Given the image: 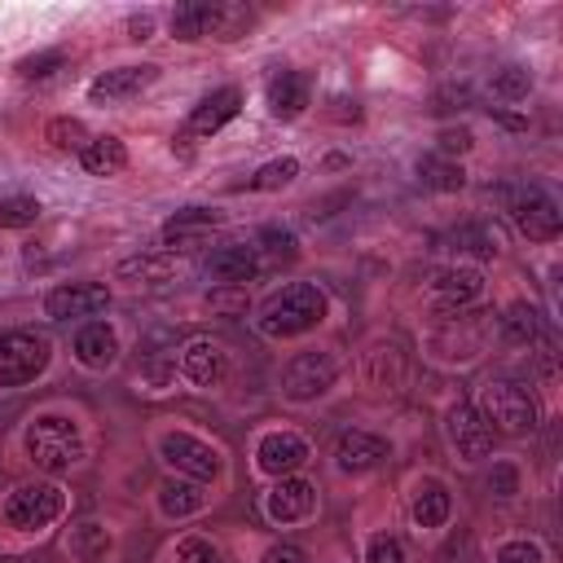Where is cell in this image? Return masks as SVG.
Listing matches in <instances>:
<instances>
[{
  "instance_id": "7",
  "label": "cell",
  "mask_w": 563,
  "mask_h": 563,
  "mask_svg": "<svg viewBox=\"0 0 563 563\" xmlns=\"http://www.w3.org/2000/svg\"><path fill=\"white\" fill-rule=\"evenodd\" d=\"M334 378H339V361L330 352H317V347L312 352H295L286 361V369H282V396L303 405V400L325 396L334 387Z\"/></svg>"
},
{
  "instance_id": "14",
  "label": "cell",
  "mask_w": 563,
  "mask_h": 563,
  "mask_svg": "<svg viewBox=\"0 0 563 563\" xmlns=\"http://www.w3.org/2000/svg\"><path fill=\"white\" fill-rule=\"evenodd\" d=\"M154 79H158V66H114L88 84V101L92 106H119V101H132L136 92H145Z\"/></svg>"
},
{
  "instance_id": "11",
  "label": "cell",
  "mask_w": 563,
  "mask_h": 563,
  "mask_svg": "<svg viewBox=\"0 0 563 563\" xmlns=\"http://www.w3.org/2000/svg\"><path fill=\"white\" fill-rule=\"evenodd\" d=\"M264 515L268 523H303L317 515V484L312 479H299V475H282L268 493H264Z\"/></svg>"
},
{
  "instance_id": "35",
  "label": "cell",
  "mask_w": 563,
  "mask_h": 563,
  "mask_svg": "<svg viewBox=\"0 0 563 563\" xmlns=\"http://www.w3.org/2000/svg\"><path fill=\"white\" fill-rule=\"evenodd\" d=\"M44 136H48V141H53L57 150H75V154H79V150H84V145L92 141V136H88V128H84L79 119H53Z\"/></svg>"
},
{
  "instance_id": "12",
  "label": "cell",
  "mask_w": 563,
  "mask_h": 563,
  "mask_svg": "<svg viewBox=\"0 0 563 563\" xmlns=\"http://www.w3.org/2000/svg\"><path fill=\"white\" fill-rule=\"evenodd\" d=\"M308 457H312V449H308V440L295 435V431H264V435L255 440V471H260V475H273V479L295 475Z\"/></svg>"
},
{
  "instance_id": "28",
  "label": "cell",
  "mask_w": 563,
  "mask_h": 563,
  "mask_svg": "<svg viewBox=\"0 0 563 563\" xmlns=\"http://www.w3.org/2000/svg\"><path fill=\"white\" fill-rule=\"evenodd\" d=\"M488 92H493L497 101L515 106V101H523V97L532 92V70H528V66H501V70H493Z\"/></svg>"
},
{
  "instance_id": "24",
  "label": "cell",
  "mask_w": 563,
  "mask_h": 563,
  "mask_svg": "<svg viewBox=\"0 0 563 563\" xmlns=\"http://www.w3.org/2000/svg\"><path fill=\"white\" fill-rule=\"evenodd\" d=\"M114 277H119L123 286H163V282L176 277V255H172V251H141V255L123 260V264L114 268Z\"/></svg>"
},
{
  "instance_id": "26",
  "label": "cell",
  "mask_w": 563,
  "mask_h": 563,
  "mask_svg": "<svg viewBox=\"0 0 563 563\" xmlns=\"http://www.w3.org/2000/svg\"><path fill=\"white\" fill-rule=\"evenodd\" d=\"M207 506V493L198 484H185V479H167L158 484V515L163 519H189Z\"/></svg>"
},
{
  "instance_id": "6",
  "label": "cell",
  "mask_w": 563,
  "mask_h": 563,
  "mask_svg": "<svg viewBox=\"0 0 563 563\" xmlns=\"http://www.w3.org/2000/svg\"><path fill=\"white\" fill-rule=\"evenodd\" d=\"M479 405H484L479 418L493 422L506 435H523V431L537 427V400L519 383H510V378H488L484 391H479Z\"/></svg>"
},
{
  "instance_id": "33",
  "label": "cell",
  "mask_w": 563,
  "mask_h": 563,
  "mask_svg": "<svg viewBox=\"0 0 563 563\" xmlns=\"http://www.w3.org/2000/svg\"><path fill=\"white\" fill-rule=\"evenodd\" d=\"M176 559H180V563H229L224 550H220L211 537H202V532L180 537V541H176Z\"/></svg>"
},
{
  "instance_id": "22",
  "label": "cell",
  "mask_w": 563,
  "mask_h": 563,
  "mask_svg": "<svg viewBox=\"0 0 563 563\" xmlns=\"http://www.w3.org/2000/svg\"><path fill=\"white\" fill-rule=\"evenodd\" d=\"M479 290H484V277H479L475 268H444V273H435V282H431V299H435V308H444V312L475 303Z\"/></svg>"
},
{
  "instance_id": "36",
  "label": "cell",
  "mask_w": 563,
  "mask_h": 563,
  "mask_svg": "<svg viewBox=\"0 0 563 563\" xmlns=\"http://www.w3.org/2000/svg\"><path fill=\"white\" fill-rule=\"evenodd\" d=\"M62 62H66L62 48H40V53H31V57L18 62V75L22 79H48L53 70H62Z\"/></svg>"
},
{
  "instance_id": "40",
  "label": "cell",
  "mask_w": 563,
  "mask_h": 563,
  "mask_svg": "<svg viewBox=\"0 0 563 563\" xmlns=\"http://www.w3.org/2000/svg\"><path fill=\"white\" fill-rule=\"evenodd\" d=\"M260 242H264L268 251H277V255H295V233L282 229V224H264V229H260Z\"/></svg>"
},
{
  "instance_id": "8",
  "label": "cell",
  "mask_w": 563,
  "mask_h": 563,
  "mask_svg": "<svg viewBox=\"0 0 563 563\" xmlns=\"http://www.w3.org/2000/svg\"><path fill=\"white\" fill-rule=\"evenodd\" d=\"M158 457L172 471L189 475V479H216L224 471L220 449L211 440H202V435H189V431H163L158 435Z\"/></svg>"
},
{
  "instance_id": "37",
  "label": "cell",
  "mask_w": 563,
  "mask_h": 563,
  "mask_svg": "<svg viewBox=\"0 0 563 563\" xmlns=\"http://www.w3.org/2000/svg\"><path fill=\"white\" fill-rule=\"evenodd\" d=\"M497 563H545V550L528 537H515V541L497 545Z\"/></svg>"
},
{
  "instance_id": "15",
  "label": "cell",
  "mask_w": 563,
  "mask_h": 563,
  "mask_svg": "<svg viewBox=\"0 0 563 563\" xmlns=\"http://www.w3.org/2000/svg\"><path fill=\"white\" fill-rule=\"evenodd\" d=\"M238 110H242V92L229 84V88H216V92H207L194 110H189V119H185V132H180V141H194V136H216L229 119H238Z\"/></svg>"
},
{
  "instance_id": "2",
  "label": "cell",
  "mask_w": 563,
  "mask_h": 563,
  "mask_svg": "<svg viewBox=\"0 0 563 563\" xmlns=\"http://www.w3.org/2000/svg\"><path fill=\"white\" fill-rule=\"evenodd\" d=\"M251 9L242 0H185L172 9V35L176 40H238L251 26Z\"/></svg>"
},
{
  "instance_id": "5",
  "label": "cell",
  "mask_w": 563,
  "mask_h": 563,
  "mask_svg": "<svg viewBox=\"0 0 563 563\" xmlns=\"http://www.w3.org/2000/svg\"><path fill=\"white\" fill-rule=\"evenodd\" d=\"M53 361V343L35 330H9L0 334V391L35 383Z\"/></svg>"
},
{
  "instance_id": "43",
  "label": "cell",
  "mask_w": 563,
  "mask_h": 563,
  "mask_svg": "<svg viewBox=\"0 0 563 563\" xmlns=\"http://www.w3.org/2000/svg\"><path fill=\"white\" fill-rule=\"evenodd\" d=\"M211 308H220V312H242V308H246V290H242V286L211 290Z\"/></svg>"
},
{
  "instance_id": "44",
  "label": "cell",
  "mask_w": 563,
  "mask_h": 563,
  "mask_svg": "<svg viewBox=\"0 0 563 563\" xmlns=\"http://www.w3.org/2000/svg\"><path fill=\"white\" fill-rule=\"evenodd\" d=\"M128 26H132V40H150V31H154V18H150V13H141V18H132Z\"/></svg>"
},
{
  "instance_id": "31",
  "label": "cell",
  "mask_w": 563,
  "mask_h": 563,
  "mask_svg": "<svg viewBox=\"0 0 563 563\" xmlns=\"http://www.w3.org/2000/svg\"><path fill=\"white\" fill-rule=\"evenodd\" d=\"M453 246L466 251V255L493 260V255H497V233H493L488 224H462V229H453Z\"/></svg>"
},
{
  "instance_id": "38",
  "label": "cell",
  "mask_w": 563,
  "mask_h": 563,
  "mask_svg": "<svg viewBox=\"0 0 563 563\" xmlns=\"http://www.w3.org/2000/svg\"><path fill=\"white\" fill-rule=\"evenodd\" d=\"M365 563H405V550L391 532H374L365 545Z\"/></svg>"
},
{
  "instance_id": "10",
  "label": "cell",
  "mask_w": 563,
  "mask_h": 563,
  "mask_svg": "<svg viewBox=\"0 0 563 563\" xmlns=\"http://www.w3.org/2000/svg\"><path fill=\"white\" fill-rule=\"evenodd\" d=\"M444 440H449V449H453L462 462H479V457H488V449H493V427L479 418L475 405L457 400V405L444 413Z\"/></svg>"
},
{
  "instance_id": "16",
  "label": "cell",
  "mask_w": 563,
  "mask_h": 563,
  "mask_svg": "<svg viewBox=\"0 0 563 563\" xmlns=\"http://www.w3.org/2000/svg\"><path fill=\"white\" fill-rule=\"evenodd\" d=\"M449 515H453V493H449V484L435 479V475H422V479L413 484V497H409V519H413V528L435 532V528L449 523Z\"/></svg>"
},
{
  "instance_id": "39",
  "label": "cell",
  "mask_w": 563,
  "mask_h": 563,
  "mask_svg": "<svg viewBox=\"0 0 563 563\" xmlns=\"http://www.w3.org/2000/svg\"><path fill=\"white\" fill-rule=\"evenodd\" d=\"M488 488H493L497 497H515V493H519V466H515V462H497L493 475H488Z\"/></svg>"
},
{
  "instance_id": "42",
  "label": "cell",
  "mask_w": 563,
  "mask_h": 563,
  "mask_svg": "<svg viewBox=\"0 0 563 563\" xmlns=\"http://www.w3.org/2000/svg\"><path fill=\"white\" fill-rule=\"evenodd\" d=\"M471 150V132L466 128H444L440 132V158H453V154H466Z\"/></svg>"
},
{
  "instance_id": "41",
  "label": "cell",
  "mask_w": 563,
  "mask_h": 563,
  "mask_svg": "<svg viewBox=\"0 0 563 563\" xmlns=\"http://www.w3.org/2000/svg\"><path fill=\"white\" fill-rule=\"evenodd\" d=\"M260 563H312V559H308V550H299V545H290V541H273V545L260 554Z\"/></svg>"
},
{
  "instance_id": "13",
  "label": "cell",
  "mask_w": 563,
  "mask_h": 563,
  "mask_svg": "<svg viewBox=\"0 0 563 563\" xmlns=\"http://www.w3.org/2000/svg\"><path fill=\"white\" fill-rule=\"evenodd\" d=\"M110 303V290L101 282H66V286H53L44 295V317L53 321H70V317H92Z\"/></svg>"
},
{
  "instance_id": "20",
  "label": "cell",
  "mask_w": 563,
  "mask_h": 563,
  "mask_svg": "<svg viewBox=\"0 0 563 563\" xmlns=\"http://www.w3.org/2000/svg\"><path fill=\"white\" fill-rule=\"evenodd\" d=\"M387 453H391V449H387L383 435H369V431H343L339 444H334V466H339L343 475H365V471H374Z\"/></svg>"
},
{
  "instance_id": "25",
  "label": "cell",
  "mask_w": 563,
  "mask_h": 563,
  "mask_svg": "<svg viewBox=\"0 0 563 563\" xmlns=\"http://www.w3.org/2000/svg\"><path fill=\"white\" fill-rule=\"evenodd\" d=\"M79 163L88 176H114L128 167V150L119 136H92L84 150H79Z\"/></svg>"
},
{
  "instance_id": "34",
  "label": "cell",
  "mask_w": 563,
  "mask_h": 563,
  "mask_svg": "<svg viewBox=\"0 0 563 563\" xmlns=\"http://www.w3.org/2000/svg\"><path fill=\"white\" fill-rule=\"evenodd\" d=\"M501 330H506V339H515V343H532V339L541 334V321H537V312H532L528 303H515V308H506Z\"/></svg>"
},
{
  "instance_id": "19",
  "label": "cell",
  "mask_w": 563,
  "mask_h": 563,
  "mask_svg": "<svg viewBox=\"0 0 563 563\" xmlns=\"http://www.w3.org/2000/svg\"><path fill=\"white\" fill-rule=\"evenodd\" d=\"M229 369V356L216 339H189L180 347V374L194 383V387H216Z\"/></svg>"
},
{
  "instance_id": "29",
  "label": "cell",
  "mask_w": 563,
  "mask_h": 563,
  "mask_svg": "<svg viewBox=\"0 0 563 563\" xmlns=\"http://www.w3.org/2000/svg\"><path fill=\"white\" fill-rule=\"evenodd\" d=\"M295 176H299V158H290V154H286V158L264 163V167H260V172H255L246 185H251L255 194H273V189H286Z\"/></svg>"
},
{
  "instance_id": "45",
  "label": "cell",
  "mask_w": 563,
  "mask_h": 563,
  "mask_svg": "<svg viewBox=\"0 0 563 563\" xmlns=\"http://www.w3.org/2000/svg\"><path fill=\"white\" fill-rule=\"evenodd\" d=\"M488 114H493L497 123H506V128H523V119H519V114H506V110H497V106H493Z\"/></svg>"
},
{
  "instance_id": "21",
  "label": "cell",
  "mask_w": 563,
  "mask_h": 563,
  "mask_svg": "<svg viewBox=\"0 0 563 563\" xmlns=\"http://www.w3.org/2000/svg\"><path fill=\"white\" fill-rule=\"evenodd\" d=\"M312 101V79L303 70H277L268 79V110L277 119H299Z\"/></svg>"
},
{
  "instance_id": "17",
  "label": "cell",
  "mask_w": 563,
  "mask_h": 563,
  "mask_svg": "<svg viewBox=\"0 0 563 563\" xmlns=\"http://www.w3.org/2000/svg\"><path fill=\"white\" fill-rule=\"evenodd\" d=\"M75 361L92 374H106L119 361V330L110 321H88L75 330Z\"/></svg>"
},
{
  "instance_id": "3",
  "label": "cell",
  "mask_w": 563,
  "mask_h": 563,
  "mask_svg": "<svg viewBox=\"0 0 563 563\" xmlns=\"http://www.w3.org/2000/svg\"><path fill=\"white\" fill-rule=\"evenodd\" d=\"M22 444H26V457H31L40 471H48V475H62V471H70V466L84 457V435H79V427H75L70 418H62V413H40V418H31Z\"/></svg>"
},
{
  "instance_id": "32",
  "label": "cell",
  "mask_w": 563,
  "mask_h": 563,
  "mask_svg": "<svg viewBox=\"0 0 563 563\" xmlns=\"http://www.w3.org/2000/svg\"><path fill=\"white\" fill-rule=\"evenodd\" d=\"M40 220V202L31 194H9L0 198V229H26Z\"/></svg>"
},
{
  "instance_id": "9",
  "label": "cell",
  "mask_w": 563,
  "mask_h": 563,
  "mask_svg": "<svg viewBox=\"0 0 563 563\" xmlns=\"http://www.w3.org/2000/svg\"><path fill=\"white\" fill-rule=\"evenodd\" d=\"M510 220H515V229H519L528 242H554L559 229H563L559 202H554L545 189H532V185L510 194Z\"/></svg>"
},
{
  "instance_id": "1",
  "label": "cell",
  "mask_w": 563,
  "mask_h": 563,
  "mask_svg": "<svg viewBox=\"0 0 563 563\" xmlns=\"http://www.w3.org/2000/svg\"><path fill=\"white\" fill-rule=\"evenodd\" d=\"M321 321H325V290L312 286V282H290L260 308L255 330L264 339H295V334H303Z\"/></svg>"
},
{
  "instance_id": "4",
  "label": "cell",
  "mask_w": 563,
  "mask_h": 563,
  "mask_svg": "<svg viewBox=\"0 0 563 563\" xmlns=\"http://www.w3.org/2000/svg\"><path fill=\"white\" fill-rule=\"evenodd\" d=\"M66 510V488L53 484V479H35V484H18L4 506H0V519L13 528V532H44L48 523H57Z\"/></svg>"
},
{
  "instance_id": "23",
  "label": "cell",
  "mask_w": 563,
  "mask_h": 563,
  "mask_svg": "<svg viewBox=\"0 0 563 563\" xmlns=\"http://www.w3.org/2000/svg\"><path fill=\"white\" fill-rule=\"evenodd\" d=\"M220 207H180L176 216H167L163 224V246H194L202 233H211L220 224Z\"/></svg>"
},
{
  "instance_id": "18",
  "label": "cell",
  "mask_w": 563,
  "mask_h": 563,
  "mask_svg": "<svg viewBox=\"0 0 563 563\" xmlns=\"http://www.w3.org/2000/svg\"><path fill=\"white\" fill-rule=\"evenodd\" d=\"M255 273H260V251L246 242H229L207 255V277L220 286H246Z\"/></svg>"
},
{
  "instance_id": "27",
  "label": "cell",
  "mask_w": 563,
  "mask_h": 563,
  "mask_svg": "<svg viewBox=\"0 0 563 563\" xmlns=\"http://www.w3.org/2000/svg\"><path fill=\"white\" fill-rule=\"evenodd\" d=\"M418 176H422L427 189H440V194H457V189L466 185L462 163L440 158V154H422V158H418Z\"/></svg>"
},
{
  "instance_id": "30",
  "label": "cell",
  "mask_w": 563,
  "mask_h": 563,
  "mask_svg": "<svg viewBox=\"0 0 563 563\" xmlns=\"http://www.w3.org/2000/svg\"><path fill=\"white\" fill-rule=\"evenodd\" d=\"M70 554H79V559H101L106 554V545H110V532L97 523V519H84V523H75L70 528Z\"/></svg>"
}]
</instances>
